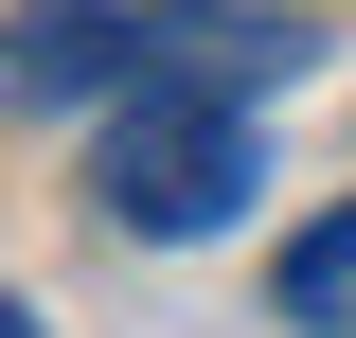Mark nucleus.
Instances as JSON below:
<instances>
[{"label": "nucleus", "instance_id": "nucleus-1", "mask_svg": "<svg viewBox=\"0 0 356 338\" xmlns=\"http://www.w3.org/2000/svg\"><path fill=\"white\" fill-rule=\"evenodd\" d=\"M89 214L143 232V250H214L267 214V143L232 89H125V107H89Z\"/></svg>", "mask_w": 356, "mask_h": 338}, {"label": "nucleus", "instance_id": "nucleus-2", "mask_svg": "<svg viewBox=\"0 0 356 338\" xmlns=\"http://www.w3.org/2000/svg\"><path fill=\"white\" fill-rule=\"evenodd\" d=\"M303 54L321 36L285 0H143V89H232V107H250V89H285Z\"/></svg>", "mask_w": 356, "mask_h": 338}, {"label": "nucleus", "instance_id": "nucleus-3", "mask_svg": "<svg viewBox=\"0 0 356 338\" xmlns=\"http://www.w3.org/2000/svg\"><path fill=\"white\" fill-rule=\"evenodd\" d=\"M143 89V0H18V107H125Z\"/></svg>", "mask_w": 356, "mask_h": 338}, {"label": "nucleus", "instance_id": "nucleus-4", "mask_svg": "<svg viewBox=\"0 0 356 338\" xmlns=\"http://www.w3.org/2000/svg\"><path fill=\"white\" fill-rule=\"evenodd\" d=\"M267 321H303V338H356V196L285 232V267H267Z\"/></svg>", "mask_w": 356, "mask_h": 338}, {"label": "nucleus", "instance_id": "nucleus-5", "mask_svg": "<svg viewBox=\"0 0 356 338\" xmlns=\"http://www.w3.org/2000/svg\"><path fill=\"white\" fill-rule=\"evenodd\" d=\"M0 338H54V321H36V303H0Z\"/></svg>", "mask_w": 356, "mask_h": 338}]
</instances>
